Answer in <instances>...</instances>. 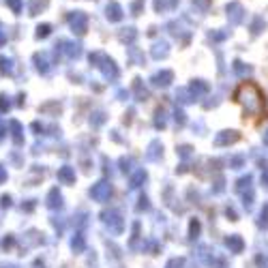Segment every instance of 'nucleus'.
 <instances>
[{
    "label": "nucleus",
    "mask_w": 268,
    "mask_h": 268,
    "mask_svg": "<svg viewBox=\"0 0 268 268\" xmlns=\"http://www.w3.org/2000/svg\"><path fill=\"white\" fill-rule=\"evenodd\" d=\"M234 71H236V73H249V67H245L240 60H236L234 62Z\"/></svg>",
    "instance_id": "nucleus-18"
},
{
    "label": "nucleus",
    "mask_w": 268,
    "mask_h": 268,
    "mask_svg": "<svg viewBox=\"0 0 268 268\" xmlns=\"http://www.w3.org/2000/svg\"><path fill=\"white\" fill-rule=\"evenodd\" d=\"M50 32H52V26H50V24H41V26H37V39L50 37Z\"/></svg>",
    "instance_id": "nucleus-14"
},
{
    "label": "nucleus",
    "mask_w": 268,
    "mask_h": 268,
    "mask_svg": "<svg viewBox=\"0 0 268 268\" xmlns=\"http://www.w3.org/2000/svg\"><path fill=\"white\" fill-rule=\"evenodd\" d=\"M4 2H7V7L13 11L15 15L22 13V9H24V2H22V0H4Z\"/></svg>",
    "instance_id": "nucleus-13"
},
{
    "label": "nucleus",
    "mask_w": 268,
    "mask_h": 268,
    "mask_svg": "<svg viewBox=\"0 0 268 268\" xmlns=\"http://www.w3.org/2000/svg\"><path fill=\"white\" fill-rule=\"evenodd\" d=\"M172 80H174V73H172V71H161V73H157L152 77V82L157 86H170Z\"/></svg>",
    "instance_id": "nucleus-7"
},
{
    "label": "nucleus",
    "mask_w": 268,
    "mask_h": 268,
    "mask_svg": "<svg viewBox=\"0 0 268 268\" xmlns=\"http://www.w3.org/2000/svg\"><path fill=\"white\" fill-rule=\"evenodd\" d=\"M50 7V0H30L28 2V15H39Z\"/></svg>",
    "instance_id": "nucleus-6"
},
{
    "label": "nucleus",
    "mask_w": 268,
    "mask_h": 268,
    "mask_svg": "<svg viewBox=\"0 0 268 268\" xmlns=\"http://www.w3.org/2000/svg\"><path fill=\"white\" fill-rule=\"evenodd\" d=\"M105 17L110 22H120L122 17H124V11H122V7L116 2V0H110L107 2V7H105Z\"/></svg>",
    "instance_id": "nucleus-4"
},
{
    "label": "nucleus",
    "mask_w": 268,
    "mask_h": 268,
    "mask_svg": "<svg viewBox=\"0 0 268 268\" xmlns=\"http://www.w3.org/2000/svg\"><path fill=\"white\" fill-rule=\"evenodd\" d=\"M4 41H7V34H4L2 30H0V45H2V43H4Z\"/></svg>",
    "instance_id": "nucleus-19"
},
{
    "label": "nucleus",
    "mask_w": 268,
    "mask_h": 268,
    "mask_svg": "<svg viewBox=\"0 0 268 268\" xmlns=\"http://www.w3.org/2000/svg\"><path fill=\"white\" fill-rule=\"evenodd\" d=\"M225 11H228V20L232 26L242 24V20H245V9H242V4L238 2V0H232L228 7H225Z\"/></svg>",
    "instance_id": "nucleus-3"
},
{
    "label": "nucleus",
    "mask_w": 268,
    "mask_h": 268,
    "mask_svg": "<svg viewBox=\"0 0 268 268\" xmlns=\"http://www.w3.org/2000/svg\"><path fill=\"white\" fill-rule=\"evenodd\" d=\"M228 30H225V32H210V34H208V39H212V41H223L225 37H228Z\"/></svg>",
    "instance_id": "nucleus-17"
},
{
    "label": "nucleus",
    "mask_w": 268,
    "mask_h": 268,
    "mask_svg": "<svg viewBox=\"0 0 268 268\" xmlns=\"http://www.w3.org/2000/svg\"><path fill=\"white\" fill-rule=\"evenodd\" d=\"M0 71L2 73H13V60L11 58H4V56H0Z\"/></svg>",
    "instance_id": "nucleus-11"
},
{
    "label": "nucleus",
    "mask_w": 268,
    "mask_h": 268,
    "mask_svg": "<svg viewBox=\"0 0 268 268\" xmlns=\"http://www.w3.org/2000/svg\"><path fill=\"white\" fill-rule=\"evenodd\" d=\"M168 54H170V50H168V43H163V41H161V43H157V45L152 47V56L157 58V60H159V58H165V56H168Z\"/></svg>",
    "instance_id": "nucleus-10"
},
{
    "label": "nucleus",
    "mask_w": 268,
    "mask_h": 268,
    "mask_svg": "<svg viewBox=\"0 0 268 268\" xmlns=\"http://www.w3.org/2000/svg\"><path fill=\"white\" fill-rule=\"evenodd\" d=\"M178 4H180V0H154V11L157 13H170Z\"/></svg>",
    "instance_id": "nucleus-5"
},
{
    "label": "nucleus",
    "mask_w": 268,
    "mask_h": 268,
    "mask_svg": "<svg viewBox=\"0 0 268 268\" xmlns=\"http://www.w3.org/2000/svg\"><path fill=\"white\" fill-rule=\"evenodd\" d=\"M266 30V20L262 15H255L253 17V22H251V34H255V37H258V34H262Z\"/></svg>",
    "instance_id": "nucleus-8"
},
{
    "label": "nucleus",
    "mask_w": 268,
    "mask_h": 268,
    "mask_svg": "<svg viewBox=\"0 0 268 268\" xmlns=\"http://www.w3.org/2000/svg\"><path fill=\"white\" fill-rule=\"evenodd\" d=\"M34 62H37V69L41 73H47V60H45V54H34Z\"/></svg>",
    "instance_id": "nucleus-12"
},
{
    "label": "nucleus",
    "mask_w": 268,
    "mask_h": 268,
    "mask_svg": "<svg viewBox=\"0 0 268 268\" xmlns=\"http://www.w3.org/2000/svg\"><path fill=\"white\" fill-rule=\"evenodd\" d=\"M144 2L146 0H135V2L131 4V15H140L142 9H144Z\"/></svg>",
    "instance_id": "nucleus-15"
},
{
    "label": "nucleus",
    "mask_w": 268,
    "mask_h": 268,
    "mask_svg": "<svg viewBox=\"0 0 268 268\" xmlns=\"http://www.w3.org/2000/svg\"><path fill=\"white\" fill-rule=\"evenodd\" d=\"M234 99L238 101V103L245 105V112L251 116H258L262 112V107H264V94H262V90L255 84H242L240 88L236 90Z\"/></svg>",
    "instance_id": "nucleus-1"
},
{
    "label": "nucleus",
    "mask_w": 268,
    "mask_h": 268,
    "mask_svg": "<svg viewBox=\"0 0 268 268\" xmlns=\"http://www.w3.org/2000/svg\"><path fill=\"white\" fill-rule=\"evenodd\" d=\"M69 26L71 30L77 32V34H84L88 30V15L84 11H73V13L69 15Z\"/></svg>",
    "instance_id": "nucleus-2"
},
{
    "label": "nucleus",
    "mask_w": 268,
    "mask_h": 268,
    "mask_svg": "<svg viewBox=\"0 0 268 268\" xmlns=\"http://www.w3.org/2000/svg\"><path fill=\"white\" fill-rule=\"evenodd\" d=\"M212 4V0H193V7H198L200 11H208Z\"/></svg>",
    "instance_id": "nucleus-16"
},
{
    "label": "nucleus",
    "mask_w": 268,
    "mask_h": 268,
    "mask_svg": "<svg viewBox=\"0 0 268 268\" xmlns=\"http://www.w3.org/2000/svg\"><path fill=\"white\" fill-rule=\"evenodd\" d=\"M118 37H120L122 43H133L135 37H138V32H135V28H133V26H129V28H122Z\"/></svg>",
    "instance_id": "nucleus-9"
}]
</instances>
